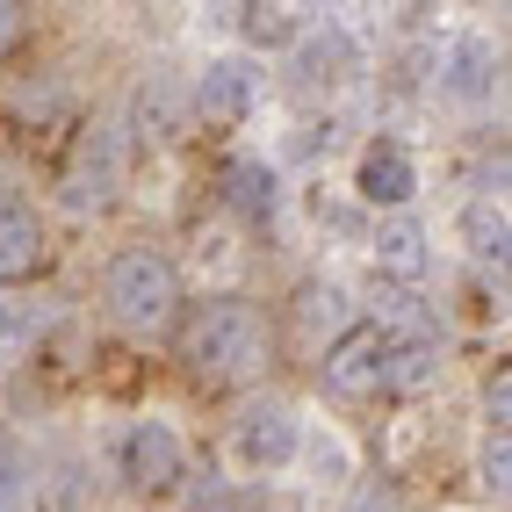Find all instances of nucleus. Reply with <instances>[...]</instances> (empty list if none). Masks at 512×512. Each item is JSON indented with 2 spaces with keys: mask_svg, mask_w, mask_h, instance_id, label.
I'll return each instance as SVG.
<instances>
[{
  "mask_svg": "<svg viewBox=\"0 0 512 512\" xmlns=\"http://www.w3.org/2000/svg\"><path fill=\"white\" fill-rule=\"evenodd\" d=\"M181 361H188L195 383H210V390L253 383V375L267 368V318H260V303H246V296L195 303V318L181 325Z\"/></svg>",
  "mask_w": 512,
  "mask_h": 512,
  "instance_id": "1",
  "label": "nucleus"
},
{
  "mask_svg": "<svg viewBox=\"0 0 512 512\" xmlns=\"http://www.w3.org/2000/svg\"><path fill=\"white\" fill-rule=\"evenodd\" d=\"M101 296H109V311L130 325V332H166L181 318V267L166 246L138 238V246H123L109 260V275H101Z\"/></svg>",
  "mask_w": 512,
  "mask_h": 512,
  "instance_id": "2",
  "label": "nucleus"
},
{
  "mask_svg": "<svg viewBox=\"0 0 512 512\" xmlns=\"http://www.w3.org/2000/svg\"><path fill=\"white\" fill-rule=\"evenodd\" d=\"M296 448H303V412L289 397H253L231 419V469L238 476H282V469H296Z\"/></svg>",
  "mask_w": 512,
  "mask_h": 512,
  "instance_id": "3",
  "label": "nucleus"
},
{
  "mask_svg": "<svg viewBox=\"0 0 512 512\" xmlns=\"http://www.w3.org/2000/svg\"><path fill=\"white\" fill-rule=\"evenodd\" d=\"M253 109H260V65L246 51H217V58L195 65V80H188V123H202V130H246Z\"/></svg>",
  "mask_w": 512,
  "mask_h": 512,
  "instance_id": "4",
  "label": "nucleus"
},
{
  "mask_svg": "<svg viewBox=\"0 0 512 512\" xmlns=\"http://www.w3.org/2000/svg\"><path fill=\"white\" fill-rule=\"evenodd\" d=\"M383 368H390V325L361 318L318 354V390L339 404H368V397H383Z\"/></svg>",
  "mask_w": 512,
  "mask_h": 512,
  "instance_id": "5",
  "label": "nucleus"
},
{
  "mask_svg": "<svg viewBox=\"0 0 512 512\" xmlns=\"http://www.w3.org/2000/svg\"><path fill=\"white\" fill-rule=\"evenodd\" d=\"M116 469H123V484L138 491V498H174L181 491V476H188V440L174 419H130L123 426V448H116Z\"/></svg>",
  "mask_w": 512,
  "mask_h": 512,
  "instance_id": "6",
  "label": "nucleus"
},
{
  "mask_svg": "<svg viewBox=\"0 0 512 512\" xmlns=\"http://www.w3.org/2000/svg\"><path fill=\"white\" fill-rule=\"evenodd\" d=\"M44 267H51V224H44V210L22 188L0 181V296L22 289V282H37Z\"/></svg>",
  "mask_w": 512,
  "mask_h": 512,
  "instance_id": "7",
  "label": "nucleus"
},
{
  "mask_svg": "<svg viewBox=\"0 0 512 512\" xmlns=\"http://www.w3.org/2000/svg\"><path fill=\"white\" fill-rule=\"evenodd\" d=\"M354 195L368 202L375 217H397L419 202V159L404 152L397 138H368L361 159H354Z\"/></svg>",
  "mask_w": 512,
  "mask_h": 512,
  "instance_id": "8",
  "label": "nucleus"
},
{
  "mask_svg": "<svg viewBox=\"0 0 512 512\" xmlns=\"http://www.w3.org/2000/svg\"><path fill=\"white\" fill-rule=\"evenodd\" d=\"M368 260L383 267L390 282L419 289V282L433 275V231H426V217H412V210L375 217V231H368Z\"/></svg>",
  "mask_w": 512,
  "mask_h": 512,
  "instance_id": "9",
  "label": "nucleus"
},
{
  "mask_svg": "<svg viewBox=\"0 0 512 512\" xmlns=\"http://www.w3.org/2000/svg\"><path fill=\"white\" fill-rule=\"evenodd\" d=\"M448 368V339L433 325H390V368H383V397H419L440 383Z\"/></svg>",
  "mask_w": 512,
  "mask_h": 512,
  "instance_id": "10",
  "label": "nucleus"
},
{
  "mask_svg": "<svg viewBox=\"0 0 512 512\" xmlns=\"http://www.w3.org/2000/svg\"><path fill=\"white\" fill-rule=\"evenodd\" d=\"M440 94H448L455 109H484V101L498 94V44L476 37V29H462V37L440 51Z\"/></svg>",
  "mask_w": 512,
  "mask_h": 512,
  "instance_id": "11",
  "label": "nucleus"
},
{
  "mask_svg": "<svg viewBox=\"0 0 512 512\" xmlns=\"http://www.w3.org/2000/svg\"><path fill=\"white\" fill-rule=\"evenodd\" d=\"M289 325H296V347L303 354H325L347 325H361V311H354V296H347V282H332V275H318V282H303L296 289V311H289Z\"/></svg>",
  "mask_w": 512,
  "mask_h": 512,
  "instance_id": "12",
  "label": "nucleus"
},
{
  "mask_svg": "<svg viewBox=\"0 0 512 512\" xmlns=\"http://www.w3.org/2000/svg\"><path fill=\"white\" fill-rule=\"evenodd\" d=\"M224 202H231L246 224H275V217H282V174H275L260 152H231V159H224Z\"/></svg>",
  "mask_w": 512,
  "mask_h": 512,
  "instance_id": "13",
  "label": "nucleus"
},
{
  "mask_svg": "<svg viewBox=\"0 0 512 512\" xmlns=\"http://www.w3.org/2000/svg\"><path fill=\"white\" fill-rule=\"evenodd\" d=\"M138 130H145V138H159V145H174L181 130H188V80L152 73V80L138 87Z\"/></svg>",
  "mask_w": 512,
  "mask_h": 512,
  "instance_id": "14",
  "label": "nucleus"
},
{
  "mask_svg": "<svg viewBox=\"0 0 512 512\" xmlns=\"http://www.w3.org/2000/svg\"><path fill=\"white\" fill-rule=\"evenodd\" d=\"M455 231H462L469 260H484V267H505V195H476V202H462Z\"/></svg>",
  "mask_w": 512,
  "mask_h": 512,
  "instance_id": "15",
  "label": "nucleus"
},
{
  "mask_svg": "<svg viewBox=\"0 0 512 512\" xmlns=\"http://www.w3.org/2000/svg\"><path fill=\"white\" fill-rule=\"evenodd\" d=\"M296 462L311 469V484H354V440L339 433V426H311V419H303Z\"/></svg>",
  "mask_w": 512,
  "mask_h": 512,
  "instance_id": "16",
  "label": "nucleus"
},
{
  "mask_svg": "<svg viewBox=\"0 0 512 512\" xmlns=\"http://www.w3.org/2000/svg\"><path fill=\"white\" fill-rule=\"evenodd\" d=\"M238 15V29H246V44H296L303 37V29H311V22H303V8H231Z\"/></svg>",
  "mask_w": 512,
  "mask_h": 512,
  "instance_id": "17",
  "label": "nucleus"
},
{
  "mask_svg": "<svg viewBox=\"0 0 512 512\" xmlns=\"http://www.w3.org/2000/svg\"><path fill=\"white\" fill-rule=\"evenodd\" d=\"M339 512H412V498H404L397 476H354L347 484V505Z\"/></svg>",
  "mask_w": 512,
  "mask_h": 512,
  "instance_id": "18",
  "label": "nucleus"
},
{
  "mask_svg": "<svg viewBox=\"0 0 512 512\" xmlns=\"http://www.w3.org/2000/svg\"><path fill=\"white\" fill-rule=\"evenodd\" d=\"M476 484L505 498V484H512V448H505V433H484V455H476Z\"/></svg>",
  "mask_w": 512,
  "mask_h": 512,
  "instance_id": "19",
  "label": "nucleus"
},
{
  "mask_svg": "<svg viewBox=\"0 0 512 512\" xmlns=\"http://www.w3.org/2000/svg\"><path fill=\"white\" fill-rule=\"evenodd\" d=\"M22 347H29V311L15 296H0V368L22 361Z\"/></svg>",
  "mask_w": 512,
  "mask_h": 512,
  "instance_id": "20",
  "label": "nucleus"
},
{
  "mask_svg": "<svg viewBox=\"0 0 512 512\" xmlns=\"http://www.w3.org/2000/svg\"><path fill=\"white\" fill-rule=\"evenodd\" d=\"M505 412H512V383L498 375V383L484 390V433H505Z\"/></svg>",
  "mask_w": 512,
  "mask_h": 512,
  "instance_id": "21",
  "label": "nucleus"
},
{
  "mask_svg": "<svg viewBox=\"0 0 512 512\" xmlns=\"http://www.w3.org/2000/svg\"><path fill=\"white\" fill-rule=\"evenodd\" d=\"M22 29H29V15L15 8V0H0V44H15V37H22Z\"/></svg>",
  "mask_w": 512,
  "mask_h": 512,
  "instance_id": "22",
  "label": "nucleus"
}]
</instances>
